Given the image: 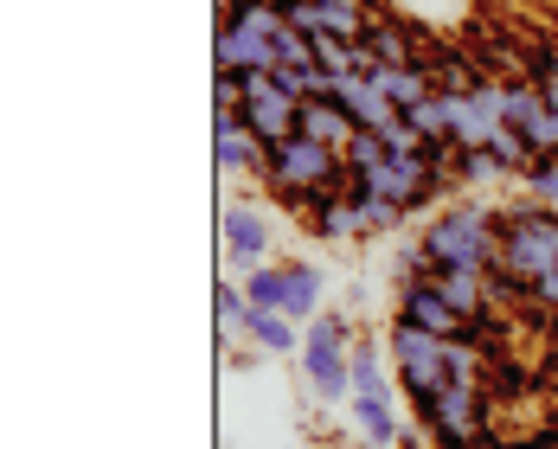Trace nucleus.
<instances>
[{"label":"nucleus","instance_id":"7c9ffc66","mask_svg":"<svg viewBox=\"0 0 558 449\" xmlns=\"http://www.w3.org/2000/svg\"><path fill=\"white\" fill-rule=\"evenodd\" d=\"M533 302H539V308H553V315H558V264H553V277H546L539 289H533Z\"/></svg>","mask_w":558,"mask_h":449},{"label":"nucleus","instance_id":"2f4dec72","mask_svg":"<svg viewBox=\"0 0 558 449\" xmlns=\"http://www.w3.org/2000/svg\"><path fill=\"white\" fill-rule=\"evenodd\" d=\"M475 449H513V444H507V437H488V444H475Z\"/></svg>","mask_w":558,"mask_h":449},{"label":"nucleus","instance_id":"9b49d317","mask_svg":"<svg viewBox=\"0 0 558 449\" xmlns=\"http://www.w3.org/2000/svg\"><path fill=\"white\" fill-rule=\"evenodd\" d=\"M219 238H225V257H231L238 270H257V264H270V238H277V231L264 225L257 206H225Z\"/></svg>","mask_w":558,"mask_h":449},{"label":"nucleus","instance_id":"423d86ee","mask_svg":"<svg viewBox=\"0 0 558 449\" xmlns=\"http://www.w3.org/2000/svg\"><path fill=\"white\" fill-rule=\"evenodd\" d=\"M386 353H391V379L404 386V398H437L449 386V340L424 335L411 321H391L386 328Z\"/></svg>","mask_w":558,"mask_h":449},{"label":"nucleus","instance_id":"20e7f679","mask_svg":"<svg viewBox=\"0 0 558 449\" xmlns=\"http://www.w3.org/2000/svg\"><path fill=\"white\" fill-rule=\"evenodd\" d=\"M353 328L340 308H322L315 321H302V379L322 404H347L353 398Z\"/></svg>","mask_w":558,"mask_h":449},{"label":"nucleus","instance_id":"f03ea898","mask_svg":"<svg viewBox=\"0 0 558 449\" xmlns=\"http://www.w3.org/2000/svg\"><path fill=\"white\" fill-rule=\"evenodd\" d=\"M495 238H501L495 270L526 282V289H539L558 264V206H533V199L526 206H501L495 213Z\"/></svg>","mask_w":558,"mask_h":449},{"label":"nucleus","instance_id":"dca6fc26","mask_svg":"<svg viewBox=\"0 0 558 449\" xmlns=\"http://www.w3.org/2000/svg\"><path fill=\"white\" fill-rule=\"evenodd\" d=\"M424 277L444 289V302L462 315V321H475V315L495 308V295H488V270H424Z\"/></svg>","mask_w":558,"mask_h":449},{"label":"nucleus","instance_id":"9d476101","mask_svg":"<svg viewBox=\"0 0 558 449\" xmlns=\"http://www.w3.org/2000/svg\"><path fill=\"white\" fill-rule=\"evenodd\" d=\"M417 64L430 71V84L449 90V97H469V90H482V84H488V64L469 52V39H437Z\"/></svg>","mask_w":558,"mask_h":449},{"label":"nucleus","instance_id":"ddd939ff","mask_svg":"<svg viewBox=\"0 0 558 449\" xmlns=\"http://www.w3.org/2000/svg\"><path fill=\"white\" fill-rule=\"evenodd\" d=\"M270 39H257V33H244V26H219V46H213V64H219V77H257V71H270Z\"/></svg>","mask_w":558,"mask_h":449},{"label":"nucleus","instance_id":"473e14b6","mask_svg":"<svg viewBox=\"0 0 558 449\" xmlns=\"http://www.w3.org/2000/svg\"><path fill=\"white\" fill-rule=\"evenodd\" d=\"M277 7H315V0H277Z\"/></svg>","mask_w":558,"mask_h":449},{"label":"nucleus","instance_id":"7ed1b4c3","mask_svg":"<svg viewBox=\"0 0 558 449\" xmlns=\"http://www.w3.org/2000/svg\"><path fill=\"white\" fill-rule=\"evenodd\" d=\"M411 411H417L430 449H475L501 437V404L488 386H444L437 398H417Z\"/></svg>","mask_w":558,"mask_h":449},{"label":"nucleus","instance_id":"39448f33","mask_svg":"<svg viewBox=\"0 0 558 449\" xmlns=\"http://www.w3.org/2000/svg\"><path fill=\"white\" fill-rule=\"evenodd\" d=\"M335 180H347V161H340V148H322V142H308V135L270 142L264 186H270V199H277L282 213H289L302 193H315V186H335Z\"/></svg>","mask_w":558,"mask_h":449},{"label":"nucleus","instance_id":"f8f14e48","mask_svg":"<svg viewBox=\"0 0 558 449\" xmlns=\"http://www.w3.org/2000/svg\"><path fill=\"white\" fill-rule=\"evenodd\" d=\"M360 46L379 58V64H417V58L430 52V46H424V39H417V33L398 20V13H366V33H360Z\"/></svg>","mask_w":558,"mask_h":449},{"label":"nucleus","instance_id":"b1692460","mask_svg":"<svg viewBox=\"0 0 558 449\" xmlns=\"http://www.w3.org/2000/svg\"><path fill=\"white\" fill-rule=\"evenodd\" d=\"M308 231H315L322 244H353V238H366V225H360V206H353V199H335L328 213H315Z\"/></svg>","mask_w":558,"mask_h":449},{"label":"nucleus","instance_id":"0eeeda50","mask_svg":"<svg viewBox=\"0 0 558 449\" xmlns=\"http://www.w3.org/2000/svg\"><path fill=\"white\" fill-rule=\"evenodd\" d=\"M213 161H219V173H231V180H264L270 142H264L238 110H219L213 116Z\"/></svg>","mask_w":558,"mask_h":449},{"label":"nucleus","instance_id":"5701e85b","mask_svg":"<svg viewBox=\"0 0 558 449\" xmlns=\"http://www.w3.org/2000/svg\"><path fill=\"white\" fill-rule=\"evenodd\" d=\"M213 308H219V335H225V340H244V335H251V295H244V282L219 277Z\"/></svg>","mask_w":558,"mask_h":449},{"label":"nucleus","instance_id":"a211bd4d","mask_svg":"<svg viewBox=\"0 0 558 449\" xmlns=\"http://www.w3.org/2000/svg\"><path fill=\"white\" fill-rule=\"evenodd\" d=\"M295 135H308V142H322V148H347L353 116L340 110L335 97H308V104H302V116H295Z\"/></svg>","mask_w":558,"mask_h":449},{"label":"nucleus","instance_id":"393cba45","mask_svg":"<svg viewBox=\"0 0 558 449\" xmlns=\"http://www.w3.org/2000/svg\"><path fill=\"white\" fill-rule=\"evenodd\" d=\"M340 161H347V173H373V168H386L391 161V148H386L379 129H353L347 148H340Z\"/></svg>","mask_w":558,"mask_h":449},{"label":"nucleus","instance_id":"cd10ccee","mask_svg":"<svg viewBox=\"0 0 558 449\" xmlns=\"http://www.w3.org/2000/svg\"><path fill=\"white\" fill-rule=\"evenodd\" d=\"M270 71H308V64H322V58H315V39H308V33H295V26H282L277 39H270Z\"/></svg>","mask_w":558,"mask_h":449},{"label":"nucleus","instance_id":"a878e982","mask_svg":"<svg viewBox=\"0 0 558 449\" xmlns=\"http://www.w3.org/2000/svg\"><path fill=\"white\" fill-rule=\"evenodd\" d=\"M513 173L501 168V155L495 148H462V161H456V186H501Z\"/></svg>","mask_w":558,"mask_h":449},{"label":"nucleus","instance_id":"6ab92c4d","mask_svg":"<svg viewBox=\"0 0 558 449\" xmlns=\"http://www.w3.org/2000/svg\"><path fill=\"white\" fill-rule=\"evenodd\" d=\"M251 340H257V353H302V321L295 315H282V308H251Z\"/></svg>","mask_w":558,"mask_h":449},{"label":"nucleus","instance_id":"6e6552de","mask_svg":"<svg viewBox=\"0 0 558 449\" xmlns=\"http://www.w3.org/2000/svg\"><path fill=\"white\" fill-rule=\"evenodd\" d=\"M391 321H411V328H424V335H437V340H462V335H469V321L449 308L444 289H437L430 277H404V282H398Z\"/></svg>","mask_w":558,"mask_h":449},{"label":"nucleus","instance_id":"412c9836","mask_svg":"<svg viewBox=\"0 0 558 449\" xmlns=\"http://www.w3.org/2000/svg\"><path fill=\"white\" fill-rule=\"evenodd\" d=\"M219 26H244V33H257V39H277L289 20H282L277 0H219Z\"/></svg>","mask_w":558,"mask_h":449},{"label":"nucleus","instance_id":"c85d7f7f","mask_svg":"<svg viewBox=\"0 0 558 449\" xmlns=\"http://www.w3.org/2000/svg\"><path fill=\"white\" fill-rule=\"evenodd\" d=\"M520 186H526L533 206H558V155H533V168L520 173Z\"/></svg>","mask_w":558,"mask_h":449},{"label":"nucleus","instance_id":"1a4fd4ad","mask_svg":"<svg viewBox=\"0 0 558 449\" xmlns=\"http://www.w3.org/2000/svg\"><path fill=\"white\" fill-rule=\"evenodd\" d=\"M238 116H244L264 142H289V135H295V116H302V104L282 90L270 71H257V77H244V104H238Z\"/></svg>","mask_w":558,"mask_h":449},{"label":"nucleus","instance_id":"4468645a","mask_svg":"<svg viewBox=\"0 0 558 449\" xmlns=\"http://www.w3.org/2000/svg\"><path fill=\"white\" fill-rule=\"evenodd\" d=\"M335 104L353 116V129H379V135H391V129L404 122V116L391 110V104L373 90V84H366V77H335Z\"/></svg>","mask_w":558,"mask_h":449},{"label":"nucleus","instance_id":"2eb2a0df","mask_svg":"<svg viewBox=\"0 0 558 449\" xmlns=\"http://www.w3.org/2000/svg\"><path fill=\"white\" fill-rule=\"evenodd\" d=\"M366 84H373V90H379V97H386V104H391L398 116H411L417 104H424V97H430V90H437L424 64H379V71H373Z\"/></svg>","mask_w":558,"mask_h":449},{"label":"nucleus","instance_id":"aec40b11","mask_svg":"<svg viewBox=\"0 0 558 449\" xmlns=\"http://www.w3.org/2000/svg\"><path fill=\"white\" fill-rule=\"evenodd\" d=\"M391 353L379 340H353V398H391Z\"/></svg>","mask_w":558,"mask_h":449},{"label":"nucleus","instance_id":"c756f323","mask_svg":"<svg viewBox=\"0 0 558 449\" xmlns=\"http://www.w3.org/2000/svg\"><path fill=\"white\" fill-rule=\"evenodd\" d=\"M244 295H251V308H282V264H257V270H244Z\"/></svg>","mask_w":558,"mask_h":449},{"label":"nucleus","instance_id":"f3484780","mask_svg":"<svg viewBox=\"0 0 558 449\" xmlns=\"http://www.w3.org/2000/svg\"><path fill=\"white\" fill-rule=\"evenodd\" d=\"M322 295H328V277L315 264H282V315L315 321L322 315Z\"/></svg>","mask_w":558,"mask_h":449},{"label":"nucleus","instance_id":"bb28decb","mask_svg":"<svg viewBox=\"0 0 558 449\" xmlns=\"http://www.w3.org/2000/svg\"><path fill=\"white\" fill-rule=\"evenodd\" d=\"M360 206V225H366V238H391L398 225H411V213L398 206V199H386V193H366V199H353Z\"/></svg>","mask_w":558,"mask_h":449},{"label":"nucleus","instance_id":"72a5a7b5","mask_svg":"<svg viewBox=\"0 0 558 449\" xmlns=\"http://www.w3.org/2000/svg\"><path fill=\"white\" fill-rule=\"evenodd\" d=\"M513 449H533V444H513Z\"/></svg>","mask_w":558,"mask_h":449},{"label":"nucleus","instance_id":"f257e3e1","mask_svg":"<svg viewBox=\"0 0 558 449\" xmlns=\"http://www.w3.org/2000/svg\"><path fill=\"white\" fill-rule=\"evenodd\" d=\"M417 251H424V270H495V257H501L495 206L488 199L444 206L437 219L417 231Z\"/></svg>","mask_w":558,"mask_h":449},{"label":"nucleus","instance_id":"4be33fe9","mask_svg":"<svg viewBox=\"0 0 558 449\" xmlns=\"http://www.w3.org/2000/svg\"><path fill=\"white\" fill-rule=\"evenodd\" d=\"M347 411H353V424H360V437L373 449H391L404 430H398V417H391V398H347Z\"/></svg>","mask_w":558,"mask_h":449}]
</instances>
